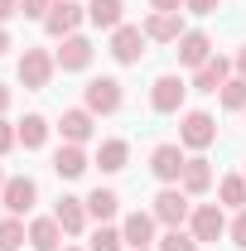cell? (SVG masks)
I'll return each mask as SVG.
<instances>
[{"label":"cell","instance_id":"obj_1","mask_svg":"<svg viewBox=\"0 0 246 251\" xmlns=\"http://www.w3.org/2000/svg\"><path fill=\"white\" fill-rule=\"evenodd\" d=\"M53 68H58V58H53L49 49H25V53H20V82H25L29 92H44L49 77H53Z\"/></svg>","mask_w":246,"mask_h":251},{"label":"cell","instance_id":"obj_2","mask_svg":"<svg viewBox=\"0 0 246 251\" xmlns=\"http://www.w3.org/2000/svg\"><path fill=\"white\" fill-rule=\"evenodd\" d=\"M34 203H39V184H34L29 174H15V179H5V193H0V208L10 213V218H25Z\"/></svg>","mask_w":246,"mask_h":251},{"label":"cell","instance_id":"obj_3","mask_svg":"<svg viewBox=\"0 0 246 251\" xmlns=\"http://www.w3.org/2000/svg\"><path fill=\"white\" fill-rule=\"evenodd\" d=\"M150 213L164 222V227H184V222L193 218V203H188L184 188H159V193H154V208H150Z\"/></svg>","mask_w":246,"mask_h":251},{"label":"cell","instance_id":"obj_4","mask_svg":"<svg viewBox=\"0 0 246 251\" xmlns=\"http://www.w3.org/2000/svg\"><path fill=\"white\" fill-rule=\"evenodd\" d=\"M193 92L184 77H174V73H164V77H154V87H150V106L159 111V116H174L179 106H184V97Z\"/></svg>","mask_w":246,"mask_h":251},{"label":"cell","instance_id":"obj_5","mask_svg":"<svg viewBox=\"0 0 246 251\" xmlns=\"http://www.w3.org/2000/svg\"><path fill=\"white\" fill-rule=\"evenodd\" d=\"M82 15H87V10H82L77 0H53L49 15H44V34H49V39H68V34H77Z\"/></svg>","mask_w":246,"mask_h":251},{"label":"cell","instance_id":"obj_6","mask_svg":"<svg viewBox=\"0 0 246 251\" xmlns=\"http://www.w3.org/2000/svg\"><path fill=\"white\" fill-rule=\"evenodd\" d=\"M121 101H125V92H121L116 77H92V82H87V111H92V116L121 111Z\"/></svg>","mask_w":246,"mask_h":251},{"label":"cell","instance_id":"obj_7","mask_svg":"<svg viewBox=\"0 0 246 251\" xmlns=\"http://www.w3.org/2000/svg\"><path fill=\"white\" fill-rule=\"evenodd\" d=\"M179 140H184L188 150H208L217 140V121L208 111H184V121H179Z\"/></svg>","mask_w":246,"mask_h":251},{"label":"cell","instance_id":"obj_8","mask_svg":"<svg viewBox=\"0 0 246 251\" xmlns=\"http://www.w3.org/2000/svg\"><path fill=\"white\" fill-rule=\"evenodd\" d=\"M145 44H150V39H145L140 25H121V29H111V58L130 68V63L145 58Z\"/></svg>","mask_w":246,"mask_h":251},{"label":"cell","instance_id":"obj_9","mask_svg":"<svg viewBox=\"0 0 246 251\" xmlns=\"http://www.w3.org/2000/svg\"><path fill=\"white\" fill-rule=\"evenodd\" d=\"M188 232L198 237V247H203V242H217V237L227 232L222 208H217V203H198V208H193V218H188Z\"/></svg>","mask_w":246,"mask_h":251},{"label":"cell","instance_id":"obj_10","mask_svg":"<svg viewBox=\"0 0 246 251\" xmlns=\"http://www.w3.org/2000/svg\"><path fill=\"white\" fill-rule=\"evenodd\" d=\"M184 164H188V155L179 150V145H154L150 174H154V179H164V184H179V179H184Z\"/></svg>","mask_w":246,"mask_h":251},{"label":"cell","instance_id":"obj_11","mask_svg":"<svg viewBox=\"0 0 246 251\" xmlns=\"http://www.w3.org/2000/svg\"><path fill=\"white\" fill-rule=\"evenodd\" d=\"M53 58H58L63 73H82V68L92 63V39H82V34H68V39H63V49L53 53Z\"/></svg>","mask_w":246,"mask_h":251},{"label":"cell","instance_id":"obj_12","mask_svg":"<svg viewBox=\"0 0 246 251\" xmlns=\"http://www.w3.org/2000/svg\"><path fill=\"white\" fill-rule=\"evenodd\" d=\"M227 82H232V63L222 58V53H213V58L193 73V92H217V87H227Z\"/></svg>","mask_w":246,"mask_h":251},{"label":"cell","instance_id":"obj_13","mask_svg":"<svg viewBox=\"0 0 246 251\" xmlns=\"http://www.w3.org/2000/svg\"><path fill=\"white\" fill-rule=\"evenodd\" d=\"M87 164H92V159L82 155V145H73V140H63L58 150H53V174H58V179H82Z\"/></svg>","mask_w":246,"mask_h":251},{"label":"cell","instance_id":"obj_14","mask_svg":"<svg viewBox=\"0 0 246 251\" xmlns=\"http://www.w3.org/2000/svg\"><path fill=\"white\" fill-rule=\"evenodd\" d=\"M140 29H145V39H154V44H179V39L188 34L184 20H179V15H164V10H154Z\"/></svg>","mask_w":246,"mask_h":251},{"label":"cell","instance_id":"obj_15","mask_svg":"<svg viewBox=\"0 0 246 251\" xmlns=\"http://www.w3.org/2000/svg\"><path fill=\"white\" fill-rule=\"evenodd\" d=\"M208 58H213V39H208V34H203V29H188L184 39H179V63L198 73V68H203V63H208Z\"/></svg>","mask_w":246,"mask_h":251},{"label":"cell","instance_id":"obj_16","mask_svg":"<svg viewBox=\"0 0 246 251\" xmlns=\"http://www.w3.org/2000/svg\"><path fill=\"white\" fill-rule=\"evenodd\" d=\"M53 218H58V227L68 232V237H77L82 227H87V198H58V208H53Z\"/></svg>","mask_w":246,"mask_h":251},{"label":"cell","instance_id":"obj_17","mask_svg":"<svg viewBox=\"0 0 246 251\" xmlns=\"http://www.w3.org/2000/svg\"><path fill=\"white\" fill-rule=\"evenodd\" d=\"M154 213H130V218L121 222V237H125V247H154Z\"/></svg>","mask_w":246,"mask_h":251},{"label":"cell","instance_id":"obj_18","mask_svg":"<svg viewBox=\"0 0 246 251\" xmlns=\"http://www.w3.org/2000/svg\"><path fill=\"white\" fill-rule=\"evenodd\" d=\"M179 188H184L188 198H193V193H208V188H213V164H208L203 155H193V159L184 164V179H179Z\"/></svg>","mask_w":246,"mask_h":251},{"label":"cell","instance_id":"obj_19","mask_svg":"<svg viewBox=\"0 0 246 251\" xmlns=\"http://www.w3.org/2000/svg\"><path fill=\"white\" fill-rule=\"evenodd\" d=\"M63 237H68V232L58 227V218H34L29 222V247L34 251H58Z\"/></svg>","mask_w":246,"mask_h":251},{"label":"cell","instance_id":"obj_20","mask_svg":"<svg viewBox=\"0 0 246 251\" xmlns=\"http://www.w3.org/2000/svg\"><path fill=\"white\" fill-rule=\"evenodd\" d=\"M58 130H63V140H73V145L92 140V111H87V106H73V111H63Z\"/></svg>","mask_w":246,"mask_h":251},{"label":"cell","instance_id":"obj_21","mask_svg":"<svg viewBox=\"0 0 246 251\" xmlns=\"http://www.w3.org/2000/svg\"><path fill=\"white\" fill-rule=\"evenodd\" d=\"M121 10H125V0H92L87 5V20L97 29H121Z\"/></svg>","mask_w":246,"mask_h":251},{"label":"cell","instance_id":"obj_22","mask_svg":"<svg viewBox=\"0 0 246 251\" xmlns=\"http://www.w3.org/2000/svg\"><path fill=\"white\" fill-rule=\"evenodd\" d=\"M125 159H130V145H125V140H101V150H97V164H101V174H121Z\"/></svg>","mask_w":246,"mask_h":251},{"label":"cell","instance_id":"obj_23","mask_svg":"<svg viewBox=\"0 0 246 251\" xmlns=\"http://www.w3.org/2000/svg\"><path fill=\"white\" fill-rule=\"evenodd\" d=\"M116 208H121V193H116V188H92V193H87V213H92V218L111 222Z\"/></svg>","mask_w":246,"mask_h":251},{"label":"cell","instance_id":"obj_24","mask_svg":"<svg viewBox=\"0 0 246 251\" xmlns=\"http://www.w3.org/2000/svg\"><path fill=\"white\" fill-rule=\"evenodd\" d=\"M44 140H49V121H44L39 111H29V116L20 121V145H25V150H39Z\"/></svg>","mask_w":246,"mask_h":251},{"label":"cell","instance_id":"obj_25","mask_svg":"<svg viewBox=\"0 0 246 251\" xmlns=\"http://www.w3.org/2000/svg\"><path fill=\"white\" fill-rule=\"evenodd\" d=\"M29 242V227L20 218H0V251H20Z\"/></svg>","mask_w":246,"mask_h":251},{"label":"cell","instance_id":"obj_26","mask_svg":"<svg viewBox=\"0 0 246 251\" xmlns=\"http://www.w3.org/2000/svg\"><path fill=\"white\" fill-rule=\"evenodd\" d=\"M217 198H222L227 208H246V174H227V179L217 184Z\"/></svg>","mask_w":246,"mask_h":251},{"label":"cell","instance_id":"obj_27","mask_svg":"<svg viewBox=\"0 0 246 251\" xmlns=\"http://www.w3.org/2000/svg\"><path fill=\"white\" fill-rule=\"evenodd\" d=\"M154 251H198V237L184 232V227H169V232L154 242Z\"/></svg>","mask_w":246,"mask_h":251},{"label":"cell","instance_id":"obj_28","mask_svg":"<svg viewBox=\"0 0 246 251\" xmlns=\"http://www.w3.org/2000/svg\"><path fill=\"white\" fill-rule=\"evenodd\" d=\"M121 247H125V237L116 232V227H106V222H101V227L92 232V247H87V251H121Z\"/></svg>","mask_w":246,"mask_h":251},{"label":"cell","instance_id":"obj_29","mask_svg":"<svg viewBox=\"0 0 246 251\" xmlns=\"http://www.w3.org/2000/svg\"><path fill=\"white\" fill-rule=\"evenodd\" d=\"M222 106H227V111H246V77H232V82L222 87Z\"/></svg>","mask_w":246,"mask_h":251},{"label":"cell","instance_id":"obj_30","mask_svg":"<svg viewBox=\"0 0 246 251\" xmlns=\"http://www.w3.org/2000/svg\"><path fill=\"white\" fill-rule=\"evenodd\" d=\"M15 140H20V126H10L5 116H0V155H10V150H15Z\"/></svg>","mask_w":246,"mask_h":251},{"label":"cell","instance_id":"obj_31","mask_svg":"<svg viewBox=\"0 0 246 251\" xmlns=\"http://www.w3.org/2000/svg\"><path fill=\"white\" fill-rule=\"evenodd\" d=\"M49 5H53V0H20V15H25V20H44Z\"/></svg>","mask_w":246,"mask_h":251},{"label":"cell","instance_id":"obj_32","mask_svg":"<svg viewBox=\"0 0 246 251\" xmlns=\"http://www.w3.org/2000/svg\"><path fill=\"white\" fill-rule=\"evenodd\" d=\"M227 232H232V247H246V208H237V222Z\"/></svg>","mask_w":246,"mask_h":251},{"label":"cell","instance_id":"obj_33","mask_svg":"<svg viewBox=\"0 0 246 251\" xmlns=\"http://www.w3.org/2000/svg\"><path fill=\"white\" fill-rule=\"evenodd\" d=\"M217 5H222V0H184L188 15H217Z\"/></svg>","mask_w":246,"mask_h":251},{"label":"cell","instance_id":"obj_34","mask_svg":"<svg viewBox=\"0 0 246 251\" xmlns=\"http://www.w3.org/2000/svg\"><path fill=\"white\" fill-rule=\"evenodd\" d=\"M154 10H164V15H179V5H184V0H150Z\"/></svg>","mask_w":246,"mask_h":251},{"label":"cell","instance_id":"obj_35","mask_svg":"<svg viewBox=\"0 0 246 251\" xmlns=\"http://www.w3.org/2000/svg\"><path fill=\"white\" fill-rule=\"evenodd\" d=\"M10 15H20V0H0V20H10Z\"/></svg>","mask_w":246,"mask_h":251},{"label":"cell","instance_id":"obj_36","mask_svg":"<svg viewBox=\"0 0 246 251\" xmlns=\"http://www.w3.org/2000/svg\"><path fill=\"white\" fill-rule=\"evenodd\" d=\"M5 106H10V87L0 82V116H5Z\"/></svg>","mask_w":246,"mask_h":251},{"label":"cell","instance_id":"obj_37","mask_svg":"<svg viewBox=\"0 0 246 251\" xmlns=\"http://www.w3.org/2000/svg\"><path fill=\"white\" fill-rule=\"evenodd\" d=\"M237 77H246V49L237 53Z\"/></svg>","mask_w":246,"mask_h":251},{"label":"cell","instance_id":"obj_38","mask_svg":"<svg viewBox=\"0 0 246 251\" xmlns=\"http://www.w3.org/2000/svg\"><path fill=\"white\" fill-rule=\"evenodd\" d=\"M5 53H10V34L0 29V58H5Z\"/></svg>","mask_w":246,"mask_h":251},{"label":"cell","instance_id":"obj_39","mask_svg":"<svg viewBox=\"0 0 246 251\" xmlns=\"http://www.w3.org/2000/svg\"><path fill=\"white\" fill-rule=\"evenodd\" d=\"M58 251H82V247H58Z\"/></svg>","mask_w":246,"mask_h":251},{"label":"cell","instance_id":"obj_40","mask_svg":"<svg viewBox=\"0 0 246 251\" xmlns=\"http://www.w3.org/2000/svg\"><path fill=\"white\" fill-rule=\"evenodd\" d=\"M0 193H5V174H0Z\"/></svg>","mask_w":246,"mask_h":251},{"label":"cell","instance_id":"obj_41","mask_svg":"<svg viewBox=\"0 0 246 251\" xmlns=\"http://www.w3.org/2000/svg\"><path fill=\"white\" fill-rule=\"evenodd\" d=\"M130 251H150V247H130Z\"/></svg>","mask_w":246,"mask_h":251}]
</instances>
